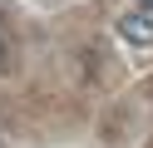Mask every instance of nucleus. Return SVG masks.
<instances>
[{
  "mask_svg": "<svg viewBox=\"0 0 153 148\" xmlns=\"http://www.w3.org/2000/svg\"><path fill=\"white\" fill-rule=\"evenodd\" d=\"M119 35H123V45H133V49H153V10H128V15H119Z\"/></svg>",
  "mask_w": 153,
  "mask_h": 148,
  "instance_id": "1",
  "label": "nucleus"
},
{
  "mask_svg": "<svg viewBox=\"0 0 153 148\" xmlns=\"http://www.w3.org/2000/svg\"><path fill=\"white\" fill-rule=\"evenodd\" d=\"M10 69V39H5V25H0V74Z\"/></svg>",
  "mask_w": 153,
  "mask_h": 148,
  "instance_id": "2",
  "label": "nucleus"
},
{
  "mask_svg": "<svg viewBox=\"0 0 153 148\" xmlns=\"http://www.w3.org/2000/svg\"><path fill=\"white\" fill-rule=\"evenodd\" d=\"M138 5H143V10H153V0H138Z\"/></svg>",
  "mask_w": 153,
  "mask_h": 148,
  "instance_id": "3",
  "label": "nucleus"
}]
</instances>
